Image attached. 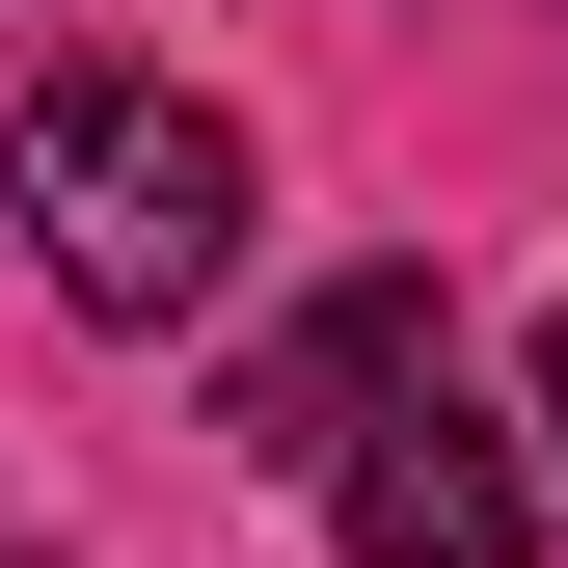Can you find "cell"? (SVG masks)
<instances>
[{"mask_svg": "<svg viewBox=\"0 0 568 568\" xmlns=\"http://www.w3.org/2000/svg\"><path fill=\"white\" fill-rule=\"evenodd\" d=\"M28 244L82 325H190L244 271V135L190 82H135V54H82V82H28Z\"/></svg>", "mask_w": 568, "mask_h": 568, "instance_id": "1", "label": "cell"}, {"mask_svg": "<svg viewBox=\"0 0 568 568\" xmlns=\"http://www.w3.org/2000/svg\"><path fill=\"white\" fill-rule=\"evenodd\" d=\"M325 541H352V568H515L541 487H515V434H487L460 379H379V406L325 434Z\"/></svg>", "mask_w": 568, "mask_h": 568, "instance_id": "2", "label": "cell"}, {"mask_svg": "<svg viewBox=\"0 0 568 568\" xmlns=\"http://www.w3.org/2000/svg\"><path fill=\"white\" fill-rule=\"evenodd\" d=\"M379 379H434V271H352L325 325H271V379H244V434H271V460L325 487V434H352Z\"/></svg>", "mask_w": 568, "mask_h": 568, "instance_id": "3", "label": "cell"}, {"mask_svg": "<svg viewBox=\"0 0 568 568\" xmlns=\"http://www.w3.org/2000/svg\"><path fill=\"white\" fill-rule=\"evenodd\" d=\"M541 434H568V325H541Z\"/></svg>", "mask_w": 568, "mask_h": 568, "instance_id": "4", "label": "cell"}]
</instances>
